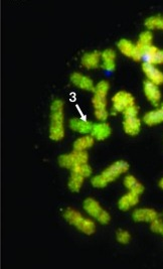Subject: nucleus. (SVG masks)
Listing matches in <instances>:
<instances>
[{"mask_svg":"<svg viewBox=\"0 0 163 269\" xmlns=\"http://www.w3.org/2000/svg\"><path fill=\"white\" fill-rule=\"evenodd\" d=\"M71 172L78 173V174L84 176L85 178H87V177H90L92 175L93 169H92V167H91V165L89 163H81V164H78V165L74 166L71 169Z\"/></svg>","mask_w":163,"mask_h":269,"instance_id":"nucleus-25","label":"nucleus"},{"mask_svg":"<svg viewBox=\"0 0 163 269\" xmlns=\"http://www.w3.org/2000/svg\"><path fill=\"white\" fill-rule=\"evenodd\" d=\"M140 201V196L128 191V193H126L124 196H122L119 201H118V208L119 210L123 211V212H127L129 211L131 208H134L135 206L138 205Z\"/></svg>","mask_w":163,"mask_h":269,"instance_id":"nucleus-12","label":"nucleus"},{"mask_svg":"<svg viewBox=\"0 0 163 269\" xmlns=\"http://www.w3.org/2000/svg\"><path fill=\"white\" fill-rule=\"evenodd\" d=\"M84 211L97 222L102 225H107L111 221V215L101 206V204L93 198H87L83 203Z\"/></svg>","mask_w":163,"mask_h":269,"instance_id":"nucleus-4","label":"nucleus"},{"mask_svg":"<svg viewBox=\"0 0 163 269\" xmlns=\"http://www.w3.org/2000/svg\"><path fill=\"white\" fill-rule=\"evenodd\" d=\"M129 163L126 161H117L107 166L101 173L91 178V185L96 189L106 188L109 184L115 182L122 174L129 170Z\"/></svg>","mask_w":163,"mask_h":269,"instance_id":"nucleus-2","label":"nucleus"},{"mask_svg":"<svg viewBox=\"0 0 163 269\" xmlns=\"http://www.w3.org/2000/svg\"><path fill=\"white\" fill-rule=\"evenodd\" d=\"M123 184H124V187L128 191L133 192L139 196H141L144 193V186L138 181V179L133 174H127L124 177Z\"/></svg>","mask_w":163,"mask_h":269,"instance_id":"nucleus-18","label":"nucleus"},{"mask_svg":"<svg viewBox=\"0 0 163 269\" xmlns=\"http://www.w3.org/2000/svg\"><path fill=\"white\" fill-rule=\"evenodd\" d=\"M93 125H94L93 122L86 120V119L78 118V117L72 118L69 122V126L73 131L83 134V135L91 134Z\"/></svg>","mask_w":163,"mask_h":269,"instance_id":"nucleus-13","label":"nucleus"},{"mask_svg":"<svg viewBox=\"0 0 163 269\" xmlns=\"http://www.w3.org/2000/svg\"><path fill=\"white\" fill-rule=\"evenodd\" d=\"M109 90H110V84H109V82L105 81V80H102V81L98 82L96 84L93 94L107 97L108 93H109Z\"/></svg>","mask_w":163,"mask_h":269,"instance_id":"nucleus-24","label":"nucleus"},{"mask_svg":"<svg viewBox=\"0 0 163 269\" xmlns=\"http://www.w3.org/2000/svg\"><path fill=\"white\" fill-rule=\"evenodd\" d=\"M124 115V118H134V117H138V114H139V107L134 104L132 106L128 107L123 113Z\"/></svg>","mask_w":163,"mask_h":269,"instance_id":"nucleus-29","label":"nucleus"},{"mask_svg":"<svg viewBox=\"0 0 163 269\" xmlns=\"http://www.w3.org/2000/svg\"><path fill=\"white\" fill-rule=\"evenodd\" d=\"M135 104L134 96L127 91H119L112 97L113 113H123L128 107Z\"/></svg>","mask_w":163,"mask_h":269,"instance_id":"nucleus-6","label":"nucleus"},{"mask_svg":"<svg viewBox=\"0 0 163 269\" xmlns=\"http://www.w3.org/2000/svg\"><path fill=\"white\" fill-rule=\"evenodd\" d=\"M161 31H163V16H162V22H161Z\"/></svg>","mask_w":163,"mask_h":269,"instance_id":"nucleus-31","label":"nucleus"},{"mask_svg":"<svg viewBox=\"0 0 163 269\" xmlns=\"http://www.w3.org/2000/svg\"><path fill=\"white\" fill-rule=\"evenodd\" d=\"M92 105H93V107H94V111L108 110V109H107V106H108L107 97L93 94V97H92Z\"/></svg>","mask_w":163,"mask_h":269,"instance_id":"nucleus-23","label":"nucleus"},{"mask_svg":"<svg viewBox=\"0 0 163 269\" xmlns=\"http://www.w3.org/2000/svg\"><path fill=\"white\" fill-rule=\"evenodd\" d=\"M117 48L123 55L129 58H133L135 54V44L133 42L127 39H121L117 44Z\"/></svg>","mask_w":163,"mask_h":269,"instance_id":"nucleus-20","label":"nucleus"},{"mask_svg":"<svg viewBox=\"0 0 163 269\" xmlns=\"http://www.w3.org/2000/svg\"><path fill=\"white\" fill-rule=\"evenodd\" d=\"M143 92L144 95L146 97V99L154 106L159 105L162 95H161V91L159 89V86H156L155 84L149 82V81H145L143 84Z\"/></svg>","mask_w":163,"mask_h":269,"instance_id":"nucleus-11","label":"nucleus"},{"mask_svg":"<svg viewBox=\"0 0 163 269\" xmlns=\"http://www.w3.org/2000/svg\"><path fill=\"white\" fill-rule=\"evenodd\" d=\"M158 217V213L152 208H138L132 213V219L137 223H151Z\"/></svg>","mask_w":163,"mask_h":269,"instance_id":"nucleus-10","label":"nucleus"},{"mask_svg":"<svg viewBox=\"0 0 163 269\" xmlns=\"http://www.w3.org/2000/svg\"><path fill=\"white\" fill-rule=\"evenodd\" d=\"M142 71L146 77V80L160 86L163 84V72H161L157 66L149 64L147 62L142 63Z\"/></svg>","mask_w":163,"mask_h":269,"instance_id":"nucleus-8","label":"nucleus"},{"mask_svg":"<svg viewBox=\"0 0 163 269\" xmlns=\"http://www.w3.org/2000/svg\"><path fill=\"white\" fill-rule=\"evenodd\" d=\"M116 240L118 243L126 245L131 241V234H130L127 230L120 229L116 233Z\"/></svg>","mask_w":163,"mask_h":269,"instance_id":"nucleus-27","label":"nucleus"},{"mask_svg":"<svg viewBox=\"0 0 163 269\" xmlns=\"http://www.w3.org/2000/svg\"><path fill=\"white\" fill-rule=\"evenodd\" d=\"M70 80L74 86L83 90V91L94 92V89H95L96 85H95L94 81L89 76L84 75L79 72H75L71 75Z\"/></svg>","mask_w":163,"mask_h":269,"instance_id":"nucleus-7","label":"nucleus"},{"mask_svg":"<svg viewBox=\"0 0 163 269\" xmlns=\"http://www.w3.org/2000/svg\"><path fill=\"white\" fill-rule=\"evenodd\" d=\"M95 139L91 134L83 135L77 138L73 143V151L77 152H87L88 149L92 148L95 144Z\"/></svg>","mask_w":163,"mask_h":269,"instance_id":"nucleus-19","label":"nucleus"},{"mask_svg":"<svg viewBox=\"0 0 163 269\" xmlns=\"http://www.w3.org/2000/svg\"><path fill=\"white\" fill-rule=\"evenodd\" d=\"M62 217L71 226L75 227L81 233L87 236H91L96 232V224L90 217H84V215L76 209L67 208L62 212Z\"/></svg>","mask_w":163,"mask_h":269,"instance_id":"nucleus-3","label":"nucleus"},{"mask_svg":"<svg viewBox=\"0 0 163 269\" xmlns=\"http://www.w3.org/2000/svg\"><path fill=\"white\" fill-rule=\"evenodd\" d=\"M150 224V230L151 232H153L154 234H161L163 232V219L161 218H156L154 219Z\"/></svg>","mask_w":163,"mask_h":269,"instance_id":"nucleus-28","label":"nucleus"},{"mask_svg":"<svg viewBox=\"0 0 163 269\" xmlns=\"http://www.w3.org/2000/svg\"><path fill=\"white\" fill-rule=\"evenodd\" d=\"M89 155L87 152H77L73 151L70 154H64L58 157L57 162L58 165L62 168L72 169L74 166L81 163H88Z\"/></svg>","mask_w":163,"mask_h":269,"instance_id":"nucleus-5","label":"nucleus"},{"mask_svg":"<svg viewBox=\"0 0 163 269\" xmlns=\"http://www.w3.org/2000/svg\"><path fill=\"white\" fill-rule=\"evenodd\" d=\"M101 54L99 51L85 53L81 57V65L88 70L98 69L101 65Z\"/></svg>","mask_w":163,"mask_h":269,"instance_id":"nucleus-9","label":"nucleus"},{"mask_svg":"<svg viewBox=\"0 0 163 269\" xmlns=\"http://www.w3.org/2000/svg\"><path fill=\"white\" fill-rule=\"evenodd\" d=\"M111 132H112V129H111L110 124L104 121V122L94 123L92 131H91V135L93 136L95 140L103 141L111 135Z\"/></svg>","mask_w":163,"mask_h":269,"instance_id":"nucleus-15","label":"nucleus"},{"mask_svg":"<svg viewBox=\"0 0 163 269\" xmlns=\"http://www.w3.org/2000/svg\"><path fill=\"white\" fill-rule=\"evenodd\" d=\"M162 235H163V232H162Z\"/></svg>","mask_w":163,"mask_h":269,"instance_id":"nucleus-32","label":"nucleus"},{"mask_svg":"<svg viewBox=\"0 0 163 269\" xmlns=\"http://www.w3.org/2000/svg\"><path fill=\"white\" fill-rule=\"evenodd\" d=\"M64 133V103L60 99H54L51 104L49 136L54 141H60Z\"/></svg>","mask_w":163,"mask_h":269,"instance_id":"nucleus-1","label":"nucleus"},{"mask_svg":"<svg viewBox=\"0 0 163 269\" xmlns=\"http://www.w3.org/2000/svg\"><path fill=\"white\" fill-rule=\"evenodd\" d=\"M116 57L117 54L113 49H106L101 54V66L109 73L114 72L116 68Z\"/></svg>","mask_w":163,"mask_h":269,"instance_id":"nucleus-16","label":"nucleus"},{"mask_svg":"<svg viewBox=\"0 0 163 269\" xmlns=\"http://www.w3.org/2000/svg\"><path fill=\"white\" fill-rule=\"evenodd\" d=\"M123 130L129 136H136L141 131L142 120L139 117L134 118H124L123 120Z\"/></svg>","mask_w":163,"mask_h":269,"instance_id":"nucleus-14","label":"nucleus"},{"mask_svg":"<svg viewBox=\"0 0 163 269\" xmlns=\"http://www.w3.org/2000/svg\"><path fill=\"white\" fill-rule=\"evenodd\" d=\"M161 22H162V16L160 15H152L145 19L144 25L146 27V31H157V29H161Z\"/></svg>","mask_w":163,"mask_h":269,"instance_id":"nucleus-22","label":"nucleus"},{"mask_svg":"<svg viewBox=\"0 0 163 269\" xmlns=\"http://www.w3.org/2000/svg\"><path fill=\"white\" fill-rule=\"evenodd\" d=\"M143 122L148 126H155L163 122V104L158 108L147 112L143 116Z\"/></svg>","mask_w":163,"mask_h":269,"instance_id":"nucleus-17","label":"nucleus"},{"mask_svg":"<svg viewBox=\"0 0 163 269\" xmlns=\"http://www.w3.org/2000/svg\"><path fill=\"white\" fill-rule=\"evenodd\" d=\"M158 187L163 191V177H161L160 181L158 182Z\"/></svg>","mask_w":163,"mask_h":269,"instance_id":"nucleus-30","label":"nucleus"},{"mask_svg":"<svg viewBox=\"0 0 163 269\" xmlns=\"http://www.w3.org/2000/svg\"><path fill=\"white\" fill-rule=\"evenodd\" d=\"M85 179L86 178L84 176H82L78 173H75V172H71V175H70L69 181H68L69 190L72 193H79L84 186Z\"/></svg>","mask_w":163,"mask_h":269,"instance_id":"nucleus-21","label":"nucleus"},{"mask_svg":"<svg viewBox=\"0 0 163 269\" xmlns=\"http://www.w3.org/2000/svg\"><path fill=\"white\" fill-rule=\"evenodd\" d=\"M144 62H147L149 64H152L154 66L163 65V50L158 49L154 54H152L150 56L146 57Z\"/></svg>","mask_w":163,"mask_h":269,"instance_id":"nucleus-26","label":"nucleus"}]
</instances>
